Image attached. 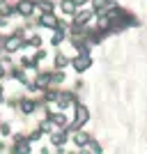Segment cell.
<instances>
[{"label": "cell", "instance_id": "6da1fadb", "mask_svg": "<svg viewBox=\"0 0 147 154\" xmlns=\"http://www.w3.org/2000/svg\"><path fill=\"white\" fill-rule=\"evenodd\" d=\"M74 67H76V71H85L90 67V58H87V55H83V58L74 60Z\"/></svg>", "mask_w": 147, "mask_h": 154}, {"label": "cell", "instance_id": "7a4b0ae2", "mask_svg": "<svg viewBox=\"0 0 147 154\" xmlns=\"http://www.w3.org/2000/svg\"><path fill=\"white\" fill-rule=\"evenodd\" d=\"M87 120V110L83 108V106H78V113H76V122H74V129L76 127H81V124Z\"/></svg>", "mask_w": 147, "mask_h": 154}, {"label": "cell", "instance_id": "9c48e42d", "mask_svg": "<svg viewBox=\"0 0 147 154\" xmlns=\"http://www.w3.org/2000/svg\"><path fill=\"white\" fill-rule=\"evenodd\" d=\"M19 39H9V42H7V48H9V51H12V48H19Z\"/></svg>", "mask_w": 147, "mask_h": 154}, {"label": "cell", "instance_id": "8fae6325", "mask_svg": "<svg viewBox=\"0 0 147 154\" xmlns=\"http://www.w3.org/2000/svg\"><path fill=\"white\" fill-rule=\"evenodd\" d=\"M55 62H58V67H64V64H67V58H64V55H58Z\"/></svg>", "mask_w": 147, "mask_h": 154}, {"label": "cell", "instance_id": "4fadbf2b", "mask_svg": "<svg viewBox=\"0 0 147 154\" xmlns=\"http://www.w3.org/2000/svg\"><path fill=\"white\" fill-rule=\"evenodd\" d=\"M0 76H2V69H0Z\"/></svg>", "mask_w": 147, "mask_h": 154}, {"label": "cell", "instance_id": "7c38bea8", "mask_svg": "<svg viewBox=\"0 0 147 154\" xmlns=\"http://www.w3.org/2000/svg\"><path fill=\"white\" fill-rule=\"evenodd\" d=\"M87 0H74V5H85Z\"/></svg>", "mask_w": 147, "mask_h": 154}, {"label": "cell", "instance_id": "30bf717a", "mask_svg": "<svg viewBox=\"0 0 147 154\" xmlns=\"http://www.w3.org/2000/svg\"><path fill=\"white\" fill-rule=\"evenodd\" d=\"M0 14H2V16L9 14V5H7V2H0Z\"/></svg>", "mask_w": 147, "mask_h": 154}, {"label": "cell", "instance_id": "5b68a950", "mask_svg": "<svg viewBox=\"0 0 147 154\" xmlns=\"http://www.w3.org/2000/svg\"><path fill=\"white\" fill-rule=\"evenodd\" d=\"M41 26H55V19H53L51 14H44L41 16Z\"/></svg>", "mask_w": 147, "mask_h": 154}, {"label": "cell", "instance_id": "3957f363", "mask_svg": "<svg viewBox=\"0 0 147 154\" xmlns=\"http://www.w3.org/2000/svg\"><path fill=\"white\" fill-rule=\"evenodd\" d=\"M16 9H19L23 16H28V14L35 9V5H32V2H28V0H23V2H19V7H16Z\"/></svg>", "mask_w": 147, "mask_h": 154}, {"label": "cell", "instance_id": "8992f818", "mask_svg": "<svg viewBox=\"0 0 147 154\" xmlns=\"http://www.w3.org/2000/svg\"><path fill=\"white\" fill-rule=\"evenodd\" d=\"M90 19H92V14H90V12H83V14H78L76 21H78V23H87Z\"/></svg>", "mask_w": 147, "mask_h": 154}, {"label": "cell", "instance_id": "ba28073f", "mask_svg": "<svg viewBox=\"0 0 147 154\" xmlns=\"http://www.w3.org/2000/svg\"><path fill=\"white\" fill-rule=\"evenodd\" d=\"M85 143H87V136H85V134H78L76 136V145H85Z\"/></svg>", "mask_w": 147, "mask_h": 154}, {"label": "cell", "instance_id": "277c9868", "mask_svg": "<svg viewBox=\"0 0 147 154\" xmlns=\"http://www.w3.org/2000/svg\"><path fill=\"white\" fill-rule=\"evenodd\" d=\"M74 7H76V5H74V0H64V2H62V12L71 14V12H74Z\"/></svg>", "mask_w": 147, "mask_h": 154}, {"label": "cell", "instance_id": "52a82bcc", "mask_svg": "<svg viewBox=\"0 0 147 154\" xmlns=\"http://www.w3.org/2000/svg\"><path fill=\"white\" fill-rule=\"evenodd\" d=\"M39 7H41L44 12H53V2H48V0H44V2H39Z\"/></svg>", "mask_w": 147, "mask_h": 154}]
</instances>
